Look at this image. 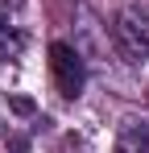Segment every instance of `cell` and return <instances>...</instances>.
Returning <instances> with one entry per match:
<instances>
[{
    "instance_id": "cell-2",
    "label": "cell",
    "mask_w": 149,
    "mask_h": 153,
    "mask_svg": "<svg viewBox=\"0 0 149 153\" xmlns=\"http://www.w3.org/2000/svg\"><path fill=\"white\" fill-rule=\"evenodd\" d=\"M50 75H54L58 91H62L66 100H74V95L87 87V66H83L79 50L66 46V42H54V46H50Z\"/></svg>"
},
{
    "instance_id": "cell-1",
    "label": "cell",
    "mask_w": 149,
    "mask_h": 153,
    "mask_svg": "<svg viewBox=\"0 0 149 153\" xmlns=\"http://www.w3.org/2000/svg\"><path fill=\"white\" fill-rule=\"evenodd\" d=\"M112 46L124 62H145L149 58V17L141 8H120L112 25Z\"/></svg>"
},
{
    "instance_id": "cell-5",
    "label": "cell",
    "mask_w": 149,
    "mask_h": 153,
    "mask_svg": "<svg viewBox=\"0 0 149 153\" xmlns=\"http://www.w3.org/2000/svg\"><path fill=\"white\" fill-rule=\"evenodd\" d=\"M21 0H0V25H13V13H17Z\"/></svg>"
},
{
    "instance_id": "cell-4",
    "label": "cell",
    "mask_w": 149,
    "mask_h": 153,
    "mask_svg": "<svg viewBox=\"0 0 149 153\" xmlns=\"http://www.w3.org/2000/svg\"><path fill=\"white\" fill-rule=\"evenodd\" d=\"M25 50V29L21 25H0V62L17 58Z\"/></svg>"
},
{
    "instance_id": "cell-3",
    "label": "cell",
    "mask_w": 149,
    "mask_h": 153,
    "mask_svg": "<svg viewBox=\"0 0 149 153\" xmlns=\"http://www.w3.org/2000/svg\"><path fill=\"white\" fill-rule=\"evenodd\" d=\"M116 153H149V120H124Z\"/></svg>"
}]
</instances>
